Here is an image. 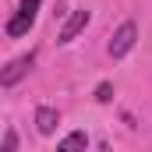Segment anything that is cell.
Returning <instances> with one entry per match:
<instances>
[{
    "label": "cell",
    "mask_w": 152,
    "mask_h": 152,
    "mask_svg": "<svg viewBox=\"0 0 152 152\" xmlns=\"http://www.w3.org/2000/svg\"><path fill=\"white\" fill-rule=\"evenodd\" d=\"M39 4H42V0H21V4H18V14H14V18L7 21V28H4V32H7V36H11V39L25 36V32H28V28L36 25Z\"/></svg>",
    "instance_id": "cell-1"
},
{
    "label": "cell",
    "mask_w": 152,
    "mask_h": 152,
    "mask_svg": "<svg viewBox=\"0 0 152 152\" xmlns=\"http://www.w3.org/2000/svg\"><path fill=\"white\" fill-rule=\"evenodd\" d=\"M134 42H138V25H134V21H124L113 32V39H110V57H113V60L127 57V53L134 50Z\"/></svg>",
    "instance_id": "cell-2"
},
{
    "label": "cell",
    "mask_w": 152,
    "mask_h": 152,
    "mask_svg": "<svg viewBox=\"0 0 152 152\" xmlns=\"http://www.w3.org/2000/svg\"><path fill=\"white\" fill-rule=\"evenodd\" d=\"M32 64H36V53H21L18 60H11V64H7V67L0 71V85H4V88H11V85H18L21 78L28 75V67H32Z\"/></svg>",
    "instance_id": "cell-3"
},
{
    "label": "cell",
    "mask_w": 152,
    "mask_h": 152,
    "mask_svg": "<svg viewBox=\"0 0 152 152\" xmlns=\"http://www.w3.org/2000/svg\"><path fill=\"white\" fill-rule=\"evenodd\" d=\"M88 18H92V14H88L85 7H78L75 14H71V18L64 21V28H60V36H57V42H75V39H78V32H81V28L88 25Z\"/></svg>",
    "instance_id": "cell-4"
},
{
    "label": "cell",
    "mask_w": 152,
    "mask_h": 152,
    "mask_svg": "<svg viewBox=\"0 0 152 152\" xmlns=\"http://www.w3.org/2000/svg\"><path fill=\"white\" fill-rule=\"evenodd\" d=\"M57 124H60V113H57L53 106H39V110H36V127L42 131V134H53Z\"/></svg>",
    "instance_id": "cell-5"
},
{
    "label": "cell",
    "mask_w": 152,
    "mask_h": 152,
    "mask_svg": "<svg viewBox=\"0 0 152 152\" xmlns=\"http://www.w3.org/2000/svg\"><path fill=\"white\" fill-rule=\"evenodd\" d=\"M88 149V138H85V131H71L60 145H57V152H85Z\"/></svg>",
    "instance_id": "cell-6"
},
{
    "label": "cell",
    "mask_w": 152,
    "mask_h": 152,
    "mask_svg": "<svg viewBox=\"0 0 152 152\" xmlns=\"http://www.w3.org/2000/svg\"><path fill=\"white\" fill-rule=\"evenodd\" d=\"M4 152H18V134H14V127L4 131Z\"/></svg>",
    "instance_id": "cell-7"
},
{
    "label": "cell",
    "mask_w": 152,
    "mask_h": 152,
    "mask_svg": "<svg viewBox=\"0 0 152 152\" xmlns=\"http://www.w3.org/2000/svg\"><path fill=\"white\" fill-rule=\"evenodd\" d=\"M96 99H99V103H110V99H113V88H110V81H103V85L96 88Z\"/></svg>",
    "instance_id": "cell-8"
}]
</instances>
